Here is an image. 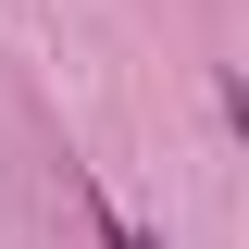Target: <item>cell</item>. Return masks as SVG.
I'll return each instance as SVG.
<instances>
[{
  "instance_id": "obj_1",
  "label": "cell",
  "mask_w": 249,
  "mask_h": 249,
  "mask_svg": "<svg viewBox=\"0 0 249 249\" xmlns=\"http://www.w3.org/2000/svg\"><path fill=\"white\" fill-rule=\"evenodd\" d=\"M112 249H150V237H137V224H124V212H112Z\"/></svg>"
}]
</instances>
